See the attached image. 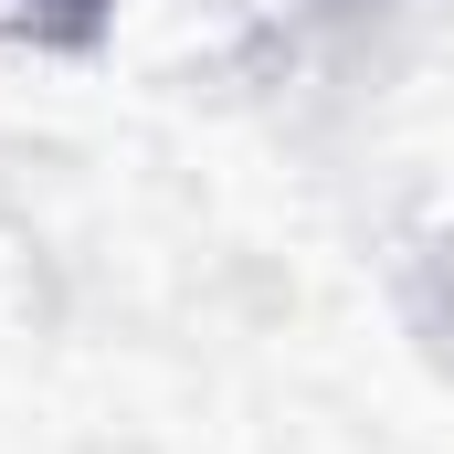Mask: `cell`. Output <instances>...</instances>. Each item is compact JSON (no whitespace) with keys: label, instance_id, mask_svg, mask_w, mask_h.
Returning a JSON list of instances; mask_svg holds the SVG:
<instances>
[]
</instances>
